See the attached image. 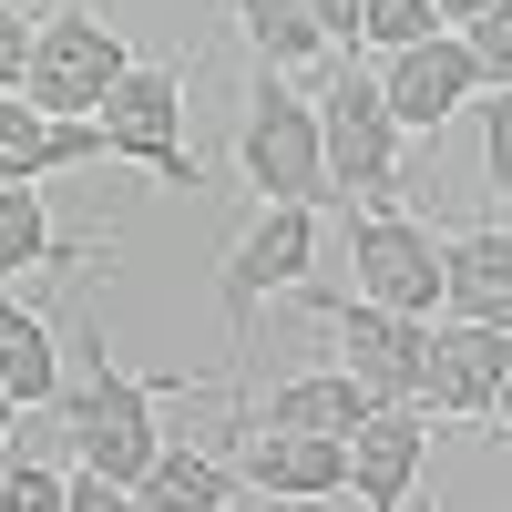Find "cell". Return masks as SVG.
Masks as SVG:
<instances>
[{"mask_svg":"<svg viewBox=\"0 0 512 512\" xmlns=\"http://www.w3.org/2000/svg\"><path fill=\"white\" fill-rule=\"evenodd\" d=\"M154 400H164L154 379L113 369L103 328H82V390L62 400V420H72V451H82V472H93V482H123V492L144 482V461L164 451V431H154Z\"/></svg>","mask_w":512,"mask_h":512,"instance_id":"6da1fadb","label":"cell"},{"mask_svg":"<svg viewBox=\"0 0 512 512\" xmlns=\"http://www.w3.org/2000/svg\"><path fill=\"white\" fill-rule=\"evenodd\" d=\"M236 164L267 205H328V144H318V103L297 82H256L236 113Z\"/></svg>","mask_w":512,"mask_h":512,"instance_id":"7a4b0ae2","label":"cell"},{"mask_svg":"<svg viewBox=\"0 0 512 512\" xmlns=\"http://www.w3.org/2000/svg\"><path fill=\"white\" fill-rule=\"evenodd\" d=\"M318 144H328V195H349V205H379V195H390L410 134L390 123V103H379V72H359V62H338V72H328Z\"/></svg>","mask_w":512,"mask_h":512,"instance_id":"3957f363","label":"cell"},{"mask_svg":"<svg viewBox=\"0 0 512 512\" xmlns=\"http://www.w3.org/2000/svg\"><path fill=\"white\" fill-rule=\"evenodd\" d=\"M123 62H134V52H123V41H113V31H103V21L72 0V11L31 21V62H21V93H31L41 113H103V93L123 82Z\"/></svg>","mask_w":512,"mask_h":512,"instance_id":"277c9868","label":"cell"},{"mask_svg":"<svg viewBox=\"0 0 512 512\" xmlns=\"http://www.w3.org/2000/svg\"><path fill=\"white\" fill-rule=\"evenodd\" d=\"M349 256H359V297L400 318H441V236L400 216V205H359L349 216Z\"/></svg>","mask_w":512,"mask_h":512,"instance_id":"5b68a950","label":"cell"},{"mask_svg":"<svg viewBox=\"0 0 512 512\" xmlns=\"http://www.w3.org/2000/svg\"><path fill=\"white\" fill-rule=\"evenodd\" d=\"M103 154L123 164H154L164 185H195V164H185V82L175 72H154V62H123V82L103 93Z\"/></svg>","mask_w":512,"mask_h":512,"instance_id":"8992f818","label":"cell"},{"mask_svg":"<svg viewBox=\"0 0 512 512\" xmlns=\"http://www.w3.org/2000/svg\"><path fill=\"white\" fill-rule=\"evenodd\" d=\"M236 482L246 492H277V502H328V492H349V441L256 410L246 420V451H236Z\"/></svg>","mask_w":512,"mask_h":512,"instance_id":"52a82bcc","label":"cell"},{"mask_svg":"<svg viewBox=\"0 0 512 512\" xmlns=\"http://www.w3.org/2000/svg\"><path fill=\"white\" fill-rule=\"evenodd\" d=\"M308 267H318V205H267V216L226 246L216 297H226V318L246 328L256 297H267V287H308Z\"/></svg>","mask_w":512,"mask_h":512,"instance_id":"ba28073f","label":"cell"},{"mask_svg":"<svg viewBox=\"0 0 512 512\" xmlns=\"http://www.w3.org/2000/svg\"><path fill=\"white\" fill-rule=\"evenodd\" d=\"M502 349L512 328H420V410L431 420H492V379H502Z\"/></svg>","mask_w":512,"mask_h":512,"instance_id":"9c48e42d","label":"cell"},{"mask_svg":"<svg viewBox=\"0 0 512 512\" xmlns=\"http://www.w3.org/2000/svg\"><path fill=\"white\" fill-rule=\"evenodd\" d=\"M328 328H338V369L359 379V400H369V410L420 400V318L349 297V308H328Z\"/></svg>","mask_w":512,"mask_h":512,"instance_id":"30bf717a","label":"cell"},{"mask_svg":"<svg viewBox=\"0 0 512 512\" xmlns=\"http://www.w3.org/2000/svg\"><path fill=\"white\" fill-rule=\"evenodd\" d=\"M472 93H482V72H472V52H461V31L410 41V52H390V72H379V103H390L400 134H441Z\"/></svg>","mask_w":512,"mask_h":512,"instance_id":"8fae6325","label":"cell"},{"mask_svg":"<svg viewBox=\"0 0 512 512\" xmlns=\"http://www.w3.org/2000/svg\"><path fill=\"white\" fill-rule=\"evenodd\" d=\"M420 461H431V410H420V400L359 410V431H349V492L369 512H400L410 482H420Z\"/></svg>","mask_w":512,"mask_h":512,"instance_id":"7c38bea8","label":"cell"},{"mask_svg":"<svg viewBox=\"0 0 512 512\" xmlns=\"http://www.w3.org/2000/svg\"><path fill=\"white\" fill-rule=\"evenodd\" d=\"M441 318H472V328H512V226H472V236H441Z\"/></svg>","mask_w":512,"mask_h":512,"instance_id":"4fadbf2b","label":"cell"},{"mask_svg":"<svg viewBox=\"0 0 512 512\" xmlns=\"http://www.w3.org/2000/svg\"><path fill=\"white\" fill-rule=\"evenodd\" d=\"M236 472L226 461H205V451H154L144 461V482H134V502L144 512H236Z\"/></svg>","mask_w":512,"mask_h":512,"instance_id":"5bb4252c","label":"cell"},{"mask_svg":"<svg viewBox=\"0 0 512 512\" xmlns=\"http://www.w3.org/2000/svg\"><path fill=\"white\" fill-rule=\"evenodd\" d=\"M0 390H11V410H41L62 390V349H52V328H41L31 308H11L0 297Z\"/></svg>","mask_w":512,"mask_h":512,"instance_id":"9a60e30c","label":"cell"},{"mask_svg":"<svg viewBox=\"0 0 512 512\" xmlns=\"http://www.w3.org/2000/svg\"><path fill=\"white\" fill-rule=\"evenodd\" d=\"M226 11H236V31L256 41V62H267V72H297V62L328 52V31H318L308 0H226Z\"/></svg>","mask_w":512,"mask_h":512,"instance_id":"2e32d148","label":"cell"},{"mask_svg":"<svg viewBox=\"0 0 512 512\" xmlns=\"http://www.w3.org/2000/svg\"><path fill=\"white\" fill-rule=\"evenodd\" d=\"M267 410H277V420H297V431H328V441H349L369 400H359V379H349V369H308V379H287V390H277Z\"/></svg>","mask_w":512,"mask_h":512,"instance_id":"e0dca14e","label":"cell"},{"mask_svg":"<svg viewBox=\"0 0 512 512\" xmlns=\"http://www.w3.org/2000/svg\"><path fill=\"white\" fill-rule=\"evenodd\" d=\"M41 256H62V246H52V216H41V195H31V185H0V277L41 267Z\"/></svg>","mask_w":512,"mask_h":512,"instance_id":"ac0fdd59","label":"cell"},{"mask_svg":"<svg viewBox=\"0 0 512 512\" xmlns=\"http://www.w3.org/2000/svg\"><path fill=\"white\" fill-rule=\"evenodd\" d=\"M41 134H52V113H41L31 93H0V185L41 175Z\"/></svg>","mask_w":512,"mask_h":512,"instance_id":"d6986e66","label":"cell"},{"mask_svg":"<svg viewBox=\"0 0 512 512\" xmlns=\"http://www.w3.org/2000/svg\"><path fill=\"white\" fill-rule=\"evenodd\" d=\"M431 31H441L431 0H359V41L369 52H410V41H431Z\"/></svg>","mask_w":512,"mask_h":512,"instance_id":"ffe728a7","label":"cell"},{"mask_svg":"<svg viewBox=\"0 0 512 512\" xmlns=\"http://www.w3.org/2000/svg\"><path fill=\"white\" fill-rule=\"evenodd\" d=\"M461 52H472V72L492 82V93H512V0H492V11L461 21Z\"/></svg>","mask_w":512,"mask_h":512,"instance_id":"44dd1931","label":"cell"},{"mask_svg":"<svg viewBox=\"0 0 512 512\" xmlns=\"http://www.w3.org/2000/svg\"><path fill=\"white\" fill-rule=\"evenodd\" d=\"M72 502V472L52 461H0V512H62Z\"/></svg>","mask_w":512,"mask_h":512,"instance_id":"7402d4cb","label":"cell"},{"mask_svg":"<svg viewBox=\"0 0 512 512\" xmlns=\"http://www.w3.org/2000/svg\"><path fill=\"white\" fill-rule=\"evenodd\" d=\"M482 185H492V195H512V93H492V103H482Z\"/></svg>","mask_w":512,"mask_h":512,"instance_id":"603a6c76","label":"cell"},{"mask_svg":"<svg viewBox=\"0 0 512 512\" xmlns=\"http://www.w3.org/2000/svg\"><path fill=\"white\" fill-rule=\"evenodd\" d=\"M21 62H31V21L0 0V93H21Z\"/></svg>","mask_w":512,"mask_h":512,"instance_id":"cb8c5ba5","label":"cell"},{"mask_svg":"<svg viewBox=\"0 0 512 512\" xmlns=\"http://www.w3.org/2000/svg\"><path fill=\"white\" fill-rule=\"evenodd\" d=\"M318 31H328V52H359V0H308Z\"/></svg>","mask_w":512,"mask_h":512,"instance_id":"d4e9b609","label":"cell"},{"mask_svg":"<svg viewBox=\"0 0 512 512\" xmlns=\"http://www.w3.org/2000/svg\"><path fill=\"white\" fill-rule=\"evenodd\" d=\"M62 512H134V492H123V482H93V472H82Z\"/></svg>","mask_w":512,"mask_h":512,"instance_id":"484cf974","label":"cell"},{"mask_svg":"<svg viewBox=\"0 0 512 512\" xmlns=\"http://www.w3.org/2000/svg\"><path fill=\"white\" fill-rule=\"evenodd\" d=\"M431 11H441V31H461L472 11H492V0H431Z\"/></svg>","mask_w":512,"mask_h":512,"instance_id":"4316f807","label":"cell"},{"mask_svg":"<svg viewBox=\"0 0 512 512\" xmlns=\"http://www.w3.org/2000/svg\"><path fill=\"white\" fill-rule=\"evenodd\" d=\"M492 420H512V349H502V379H492Z\"/></svg>","mask_w":512,"mask_h":512,"instance_id":"83f0119b","label":"cell"},{"mask_svg":"<svg viewBox=\"0 0 512 512\" xmlns=\"http://www.w3.org/2000/svg\"><path fill=\"white\" fill-rule=\"evenodd\" d=\"M0 431H11V390H0Z\"/></svg>","mask_w":512,"mask_h":512,"instance_id":"f1b7e54d","label":"cell"},{"mask_svg":"<svg viewBox=\"0 0 512 512\" xmlns=\"http://www.w3.org/2000/svg\"><path fill=\"white\" fill-rule=\"evenodd\" d=\"M134 512H144V502H134Z\"/></svg>","mask_w":512,"mask_h":512,"instance_id":"f546056e","label":"cell"}]
</instances>
